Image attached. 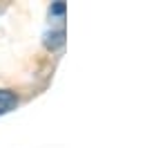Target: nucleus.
Masks as SVG:
<instances>
[{
	"mask_svg": "<svg viewBox=\"0 0 145 148\" xmlns=\"http://www.w3.org/2000/svg\"><path fill=\"white\" fill-rule=\"evenodd\" d=\"M18 106V97L9 90H0V114H7Z\"/></svg>",
	"mask_w": 145,
	"mask_h": 148,
	"instance_id": "1",
	"label": "nucleus"
}]
</instances>
